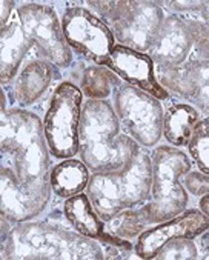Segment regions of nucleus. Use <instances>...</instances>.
Returning a JSON list of instances; mask_svg holds the SVG:
<instances>
[{"instance_id": "obj_1", "label": "nucleus", "mask_w": 209, "mask_h": 260, "mask_svg": "<svg viewBox=\"0 0 209 260\" xmlns=\"http://www.w3.org/2000/svg\"><path fill=\"white\" fill-rule=\"evenodd\" d=\"M79 151L94 173H111L129 165L137 154L132 139L119 134V117L103 100H88L79 125Z\"/></svg>"}, {"instance_id": "obj_2", "label": "nucleus", "mask_w": 209, "mask_h": 260, "mask_svg": "<svg viewBox=\"0 0 209 260\" xmlns=\"http://www.w3.org/2000/svg\"><path fill=\"white\" fill-rule=\"evenodd\" d=\"M0 146L14 155L16 176L23 186L49 196V151L39 117L23 110L2 111Z\"/></svg>"}, {"instance_id": "obj_3", "label": "nucleus", "mask_w": 209, "mask_h": 260, "mask_svg": "<svg viewBox=\"0 0 209 260\" xmlns=\"http://www.w3.org/2000/svg\"><path fill=\"white\" fill-rule=\"evenodd\" d=\"M2 258L98 260L103 252L83 234L48 223H25L13 228L2 242Z\"/></svg>"}, {"instance_id": "obj_4", "label": "nucleus", "mask_w": 209, "mask_h": 260, "mask_svg": "<svg viewBox=\"0 0 209 260\" xmlns=\"http://www.w3.org/2000/svg\"><path fill=\"white\" fill-rule=\"evenodd\" d=\"M151 185V160L145 152L137 151L128 167L111 173H95L88 185V197L97 216L110 220L125 208L146 200Z\"/></svg>"}, {"instance_id": "obj_5", "label": "nucleus", "mask_w": 209, "mask_h": 260, "mask_svg": "<svg viewBox=\"0 0 209 260\" xmlns=\"http://www.w3.org/2000/svg\"><path fill=\"white\" fill-rule=\"evenodd\" d=\"M189 168L191 164L185 152L171 146L155 149L152 164V200L142 210L148 223L171 220L185 211L188 194L179 179Z\"/></svg>"}, {"instance_id": "obj_6", "label": "nucleus", "mask_w": 209, "mask_h": 260, "mask_svg": "<svg viewBox=\"0 0 209 260\" xmlns=\"http://www.w3.org/2000/svg\"><path fill=\"white\" fill-rule=\"evenodd\" d=\"M91 7L113 23L123 46L149 51L163 23V11L154 2H89Z\"/></svg>"}, {"instance_id": "obj_7", "label": "nucleus", "mask_w": 209, "mask_h": 260, "mask_svg": "<svg viewBox=\"0 0 209 260\" xmlns=\"http://www.w3.org/2000/svg\"><path fill=\"white\" fill-rule=\"evenodd\" d=\"M80 89L69 83H60L51 100L43 129L48 148L52 155L66 159L79 151V125H80Z\"/></svg>"}, {"instance_id": "obj_8", "label": "nucleus", "mask_w": 209, "mask_h": 260, "mask_svg": "<svg viewBox=\"0 0 209 260\" xmlns=\"http://www.w3.org/2000/svg\"><path fill=\"white\" fill-rule=\"evenodd\" d=\"M116 110L125 129L143 146H154L163 133V111L160 102L134 86H119Z\"/></svg>"}, {"instance_id": "obj_9", "label": "nucleus", "mask_w": 209, "mask_h": 260, "mask_svg": "<svg viewBox=\"0 0 209 260\" xmlns=\"http://www.w3.org/2000/svg\"><path fill=\"white\" fill-rule=\"evenodd\" d=\"M19 19L28 39L39 46L49 62L59 68L71 65V49L54 10L36 4L23 5L19 8Z\"/></svg>"}, {"instance_id": "obj_10", "label": "nucleus", "mask_w": 209, "mask_h": 260, "mask_svg": "<svg viewBox=\"0 0 209 260\" xmlns=\"http://www.w3.org/2000/svg\"><path fill=\"white\" fill-rule=\"evenodd\" d=\"M62 28L68 45L86 59L107 65L114 49V36L111 29L88 10L69 8L62 20Z\"/></svg>"}, {"instance_id": "obj_11", "label": "nucleus", "mask_w": 209, "mask_h": 260, "mask_svg": "<svg viewBox=\"0 0 209 260\" xmlns=\"http://www.w3.org/2000/svg\"><path fill=\"white\" fill-rule=\"evenodd\" d=\"M194 46L189 17L169 16L163 20L157 34L149 57L157 63V68H172L185 63Z\"/></svg>"}, {"instance_id": "obj_12", "label": "nucleus", "mask_w": 209, "mask_h": 260, "mask_svg": "<svg viewBox=\"0 0 209 260\" xmlns=\"http://www.w3.org/2000/svg\"><path fill=\"white\" fill-rule=\"evenodd\" d=\"M209 228V217L200 211L191 210L169 222L145 231L135 245V254L140 258H154L159 249L172 239H192Z\"/></svg>"}, {"instance_id": "obj_13", "label": "nucleus", "mask_w": 209, "mask_h": 260, "mask_svg": "<svg viewBox=\"0 0 209 260\" xmlns=\"http://www.w3.org/2000/svg\"><path fill=\"white\" fill-rule=\"evenodd\" d=\"M159 83L191 99L209 114V60H189L172 68L157 70Z\"/></svg>"}, {"instance_id": "obj_14", "label": "nucleus", "mask_w": 209, "mask_h": 260, "mask_svg": "<svg viewBox=\"0 0 209 260\" xmlns=\"http://www.w3.org/2000/svg\"><path fill=\"white\" fill-rule=\"evenodd\" d=\"M49 200L48 194L28 189L7 167L0 170V213L11 222H25L40 214Z\"/></svg>"}, {"instance_id": "obj_15", "label": "nucleus", "mask_w": 209, "mask_h": 260, "mask_svg": "<svg viewBox=\"0 0 209 260\" xmlns=\"http://www.w3.org/2000/svg\"><path fill=\"white\" fill-rule=\"evenodd\" d=\"M114 73L122 76L126 82L142 88L145 92L152 94L157 99H166V91L154 77L152 59L138 51L126 48L123 45L114 46L111 57L107 63Z\"/></svg>"}, {"instance_id": "obj_16", "label": "nucleus", "mask_w": 209, "mask_h": 260, "mask_svg": "<svg viewBox=\"0 0 209 260\" xmlns=\"http://www.w3.org/2000/svg\"><path fill=\"white\" fill-rule=\"evenodd\" d=\"M31 43L32 42L28 39L19 22H11L2 28V32H0V79H2V83H8L14 77Z\"/></svg>"}, {"instance_id": "obj_17", "label": "nucleus", "mask_w": 209, "mask_h": 260, "mask_svg": "<svg viewBox=\"0 0 209 260\" xmlns=\"http://www.w3.org/2000/svg\"><path fill=\"white\" fill-rule=\"evenodd\" d=\"M52 70L48 62L34 60L25 67L16 82V99L20 105L26 107L34 103L49 86Z\"/></svg>"}, {"instance_id": "obj_18", "label": "nucleus", "mask_w": 209, "mask_h": 260, "mask_svg": "<svg viewBox=\"0 0 209 260\" xmlns=\"http://www.w3.org/2000/svg\"><path fill=\"white\" fill-rule=\"evenodd\" d=\"M89 182L88 167L77 160H66L51 173V188L60 197H73L83 191Z\"/></svg>"}, {"instance_id": "obj_19", "label": "nucleus", "mask_w": 209, "mask_h": 260, "mask_svg": "<svg viewBox=\"0 0 209 260\" xmlns=\"http://www.w3.org/2000/svg\"><path fill=\"white\" fill-rule=\"evenodd\" d=\"M65 216L71 222V225L86 237L100 240L101 236L104 234L101 222L92 211L89 197H86L85 194H77L66 200Z\"/></svg>"}, {"instance_id": "obj_20", "label": "nucleus", "mask_w": 209, "mask_h": 260, "mask_svg": "<svg viewBox=\"0 0 209 260\" xmlns=\"http://www.w3.org/2000/svg\"><path fill=\"white\" fill-rule=\"evenodd\" d=\"M198 122V113L189 105H174L168 110L163 120V133L169 143L188 145Z\"/></svg>"}, {"instance_id": "obj_21", "label": "nucleus", "mask_w": 209, "mask_h": 260, "mask_svg": "<svg viewBox=\"0 0 209 260\" xmlns=\"http://www.w3.org/2000/svg\"><path fill=\"white\" fill-rule=\"evenodd\" d=\"M83 91L88 97L100 100L111 92L113 86L119 85V79L104 68H88L83 76Z\"/></svg>"}, {"instance_id": "obj_22", "label": "nucleus", "mask_w": 209, "mask_h": 260, "mask_svg": "<svg viewBox=\"0 0 209 260\" xmlns=\"http://www.w3.org/2000/svg\"><path fill=\"white\" fill-rule=\"evenodd\" d=\"M146 219L145 216L135 211H120L119 214H116L113 219H110L108 225H107V231L108 234H113L116 237H122V239H132L137 234L142 233V230L146 225Z\"/></svg>"}, {"instance_id": "obj_23", "label": "nucleus", "mask_w": 209, "mask_h": 260, "mask_svg": "<svg viewBox=\"0 0 209 260\" xmlns=\"http://www.w3.org/2000/svg\"><path fill=\"white\" fill-rule=\"evenodd\" d=\"M188 145H189V152L195 159L198 168L209 176V122L207 120L197 122Z\"/></svg>"}, {"instance_id": "obj_24", "label": "nucleus", "mask_w": 209, "mask_h": 260, "mask_svg": "<svg viewBox=\"0 0 209 260\" xmlns=\"http://www.w3.org/2000/svg\"><path fill=\"white\" fill-rule=\"evenodd\" d=\"M197 246L189 239H172L166 242L159 252L155 254V258L163 260H186V258H197Z\"/></svg>"}, {"instance_id": "obj_25", "label": "nucleus", "mask_w": 209, "mask_h": 260, "mask_svg": "<svg viewBox=\"0 0 209 260\" xmlns=\"http://www.w3.org/2000/svg\"><path fill=\"white\" fill-rule=\"evenodd\" d=\"M185 185L195 196L206 194L200 202V210L203 211L204 216L209 217V176L207 174L204 176V174H198V173H191L186 177Z\"/></svg>"}, {"instance_id": "obj_26", "label": "nucleus", "mask_w": 209, "mask_h": 260, "mask_svg": "<svg viewBox=\"0 0 209 260\" xmlns=\"http://www.w3.org/2000/svg\"><path fill=\"white\" fill-rule=\"evenodd\" d=\"M189 23L197 56L209 59V26L204 22L195 19H189Z\"/></svg>"}, {"instance_id": "obj_27", "label": "nucleus", "mask_w": 209, "mask_h": 260, "mask_svg": "<svg viewBox=\"0 0 209 260\" xmlns=\"http://www.w3.org/2000/svg\"><path fill=\"white\" fill-rule=\"evenodd\" d=\"M168 5L179 11H200L201 2H168Z\"/></svg>"}, {"instance_id": "obj_28", "label": "nucleus", "mask_w": 209, "mask_h": 260, "mask_svg": "<svg viewBox=\"0 0 209 260\" xmlns=\"http://www.w3.org/2000/svg\"><path fill=\"white\" fill-rule=\"evenodd\" d=\"M13 7H14V2H4V4H2V10H4V13H2V28L7 26L8 14H10V11L13 10Z\"/></svg>"}, {"instance_id": "obj_29", "label": "nucleus", "mask_w": 209, "mask_h": 260, "mask_svg": "<svg viewBox=\"0 0 209 260\" xmlns=\"http://www.w3.org/2000/svg\"><path fill=\"white\" fill-rule=\"evenodd\" d=\"M201 249H203L204 258H209V228L204 231V236L201 237Z\"/></svg>"}, {"instance_id": "obj_30", "label": "nucleus", "mask_w": 209, "mask_h": 260, "mask_svg": "<svg viewBox=\"0 0 209 260\" xmlns=\"http://www.w3.org/2000/svg\"><path fill=\"white\" fill-rule=\"evenodd\" d=\"M200 14H201V17H203V20L206 22V25L209 26V2H201Z\"/></svg>"}]
</instances>
